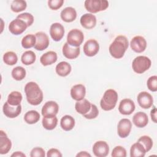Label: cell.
I'll list each match as a JSON object with an SVG mask.
<instances>
[{
  "label": "cell",
  "mask_w": 157,
  "mask_h": 157,
  "mask_svg": "<svg viewBox=\"0 0 157 157\" xmlns=\"http://www.w3.org/2000/svg\"><path fill=\"white\" fill-rule=\"evenodd\" d=\"M25 93L29 104L33 105L40 104L43 100V93L39 86L34 82L27 83L25 86Z\"/></svg>",
  "instance_id": "1"
},
{
  "label": "cell",
  "mask_w": 157,
  "mask_h": 157,
  "mask_svg": "<svg viewBox=\"0 0 157 157\" xmlns=\"http://www.w3.org/2000/svg\"><path fill=\"white\" fill-rule=\"evenodd\" d=\"M129 46L128 40L124 36H118L109 46V50L110 55L116 58H121Z\"/></svg>",
  "instance_id": "2"
},
{
  "label": "cell",
  "mask_w": 157,
  "mask_h": 157,
  "mask_svg": "<svg viewBox=\"0 0 157 157\" xmlns=\"http://www.w3.org/2000/svg\"><path fill=\"white\" fill-rule=\"evenodd\" d=\"M118 101V93L113 89L106 90L101 100L100 105L102 110L109 111L113 109Z\"/></svg>",
  "instance_id": "3"
},
{
  "label": "cell",
  "mask_w": 157,
  "mask_h": 157,
  "mask_svg": "<svg viewBox=\"0 0 157 157\" xmlns=\"http://www.w3.org/2000/svg\"><path fill=\"white\" fill-rule=\"evenodd\" d=\"M151 61L145 56H138L134 59L132 63L133 71L137 74H142L147 71L151 66Z\"/></svg>",
  "instance_id": "4"
},
{
  "label": "cell",
  "mask_w": 157,
  "mask_h": 157,
  "mask_svg": "<svg viewBox=\"0 0 157 157\" xmlns=\"http://www.w3.org/2000/svg\"><path fill=\"white\" fill-rule=\"evenodd\" d=\"M84 6L87 11L95 13L105 10L109 7V2L106 0H86Z\"/></svg>",
  "instance_id": "5"
},
{
  "label": "cell",
  "mask_w": 157,
  "mask_h": 157,
  "mask_svg": "<svg viewBox=\"0 0 157 157\" xmlns=\"http://www.w3.org/2000/svg\"><path fill=\"white\" fill-rule=\"evenodd\" d=\"M84 35L83 33L78 29L71 30L67 36V43L71 46L78 47L83 42Z\"/></svg>",
  "instance_id": "6"
},
{
  "label": "cell",
  "mask_w": 157,
  "mask_h": 157,
  "mask_svg": "<svg viewBox=\"0 0 157 157\" xmlns=\"http://www.w3.org/2000/svg\"><path fill=\"white\" fill-rule=\"evenodd\" d=\"M132 123L128 118H123L120 120L117 126V133L121 138L127 137L131 132Z\"/></svg>",
  "instance_id": "7"
},
{
  "label": "cell",
  "mask_w": 157,
  "mask_h": 157,
  "mask_svg": "<svg viewBox=\"0 0 157 157\" xmlns=\"http://www.w3.org/2000/svg\"><path fill=\"white\" fill-rule=\"evenodd\" d=\"M27 27L28 26L24 21L16 18L10 23L9 30L12 34L17 36L23 33L26 29Z\"/></svg>",
  "instance_id": "8"
},
{
  "label": "cell",
  "mask_w": 157,
  "mask_h": 157,
  "mask_svg": "<svg viewBox=\"0 0 157 157\" xmlns=\"http://www.w3.org/2000/svg\"><path fill=\"white\" fill-rule=\"evenodd\" d=\"M93 152L97 157H105L109 152V145L105 141H97L93 146Z\"/></svg>",
  "instance_id": "9"
},
{
  "label": "cell",
  "mask_w": 157,
  "mask_h": 157,
  "mask_svg": "<svg viewBox=\"0 0 157 157\" xmlns=\"http://www.w3.org/2000/svg\"><path fill=\"white\" fill-rule=\"evenodd\" d=\"M83 52L87 56H95L99 50V45L97 40L94 39L88 40L83 45Z\"/></svg>",
  "instance_id": "10"
},
{
  "label": "cell",
  "mask_w": 157,
  "mask_h": 157,
  "mask_svg": "<svg viewBox=\"0 0 157 157\" xmlns=\"http://www.w3.org/2000/svg\"><path fill=\"white\" fill-rule=\"evenodd\" d=\"M130 46L134 52L136 53H142L147 47V42L144 37L137 36L131 39Z\"/></svg>",
  "instance_id": "11"
},
{
  "label": "cell",
  "mask_w": 157,
  "mask_h": 157,
  "mask_svg": "<svg viewBox=\"0 0 157 157\" xmlns=\"http://www.w3.org/2000/svg\"><path fill=\"white\" fill-rule=\"evenodd\" d=\"M36 37V42L34 48L39 51H42L46 49L49 45V39L48 36L44 32H37L35 34Z\"/></svg>",
  "instance_id": "12"
},
{
  "label": "cell",
  "mask_w": 157,
  "mask_h": 157,
  "mask_svg": "<svg viewBox=\"0 0 157 157\" xmlns=\"http://www.w3.org/2000/svg\"><path fill=\"white\" fill-rule=\"evenodd\" d=\"M136 106L133 101L130 99H124L120 102L118 110L121 114L129 115H131L135 110Z\"/></svg>",
  "instance_id": "13"
},
{
  "label": "cell",
  "mask_w": 157,
  "mask_h": 157,
  "mask_svg": "<svg viewBox=\"0 0 157 157\" xmlns=\"http://www.w3.org/2000/svg\"><path fill=\"white\" fill-rule=\"evenodd\" d=\"M137 100L139 105L144 109H148L153 105V97L147 91H142L139 93Z\"/></svg>",
  "instance_id": "14"
},
{
  "label": "cell",
  "mask_w": 157,
  "mask_h": 157,
  "mask_svg": "<svg viewBox=\"0 0 157 157\" xmlns=\"http://www.w3.org/2000/svg\"><path fill=\"white\" fill-rule=\"evenodd\" d=\"M50 34L53 40L56 42L61 40L64 34V26L59 23H53L50 28Z\"/></svg>",
  "instance_id": "15"
},
{
  "label": "cell",
  "mask_w": 157,
  "mask_h": 157,
  "mask_svg": "<svg viewBox=\"0 0 157 157\" xmlns=\"http://www.w3.org/2000/svg\"><path fill=\"white\" fill-rule=\"evenodd\" d=\"M2 110L4 114L8 118H13L18 117L21 112V105H18L17 106L12 105L8 103V102H6L2 107Z\"/></svg>",
  "instance_id": "16"
},
{
  "label": "cell",
  "mask_w": 157,
  "mask_h": 157,
  "mask_svg": "<svg viewBox=\"0 0 157 157\" xmlns=\"http://www.w3.org/2000/svg\"><path fill=\"white\" fill-rule=\"evenodd\" d=\"M59 110L58 104L53 101L46 102L42 108V115L43 117L48 115H56Z\"/></svg>",
  "instance_id": "17"
},
{
  "label": "cell",
  "mask_w": 157,
  "mask_h": 157,
  "mask_svg": "<svg viewBox=\"0 0 157 157\" xmlns=\"http://www.w3.org/2000/svg\"><path fill=\"white\" fill-rule=\"evenodd\" d=\"M63 55L67 59H74L77 58L80 55V47H75L71 46L67 42H66L63 46L62 49Z\"/></svg>",
  "instance_id": "18"
},
{
  "label": "cell",
  "mask_w": 157,
  "mask_h": 157,
  "mask_svg": "<svg viewBox=\"0 0 157 157\" xmlns=\"http://www.w3.org/2000/svg\"><path fill=\"white\" fill-rule=\"evenodd\" d=\"M86 94V88L82 84L74 85L71 89V96L72 98L77 101L84 99Z\"/></svg>",
  "instance_id": "19"
},
{
  "label": "cell",
  "mask_w": 157,
  "mask_h": 157,
  "mask_svg": "<svg viewBox=\"0 0 157 157\" xmlns=\"http://www.w3.org/2000/svg\"><path fill=\"white\" fill-rule=\"evenodd\" d=\"M80 21L82 27L85 29H90L96 26V18L93 14L86 13L81 17Z\"/></svg>",
  "instance_id": "20"
},
{
  "label": "cell",
  "mask_w": 157,
  "mask_h": 157,
  "mask_svg": "<svg viewBox=\"0 0 157 157\" xmlns=\"http://www.w3.org/2000/svg\"><path fill=\"white\" fill-rule=\"evenodd\" d=\"M12 147L11 140L8 138L6 133L2 130L0 131V153H7Z\"/></svg>",
  "instance_id": "21"
},
{
  "label": "cell",
  "mask_w": 157,
  "mask_h": 157,
  "mask_svg": "<svg viewBox=\"0 0 157 157\" xmlns=\"http://www.w3.org/2000/svg\"><path fill=\"white\" fill-rule=\"evenodd\" d=\"M132 122L137 128H144L148 123V116L145 112H138L134 115Z\"/></svg>",
  "instance_id": "22"
},
{
  "label": "cell",
  "mask_w": 157,
  "mask_h": 157,
  "mask_svg": "<svg viewBox=\"0 0 157 157\" xmlns=\"http://www.w3.org/2000/svg\"><path fill=\"white\" fill-rule=\"evenodd\" d=\"M60 16L64 21L70 23L75 20L77 17V12L74 8L72 7H67L61 11Z\"/></svg>",
  "instance_id": "23"
},
{
  "label": "cell",
  "mask_w": 157,
  "mask_h": 157,
  "mask_svg": "<svg viewBox=\"0 0 157 157\" xmlns=\"http://www.w3.org/2000/svg\"><path fill=\"white\" fill-rule=\"evenodd\" d=\"M56 61L57 54L53 51H48L43 54L40 58V62L44 66L51 65Z\"/></svg>",
  "instance_id": "24"
},
{
  "label": "cell",
  "mask_w": 157,
  "mask_h": 157,
  "mask_svg": "<svg viewBox=\"0 0 157 157\" xmlns=\"http://www.w3.org/2000/svg\"><path fill=\"white\" fill-rule=\"evenodd\" d=\"M91 104L87 99H83L81 101H77L75 104V110L80 114L85 115L91 109Z\"/></svg>",
  "instance_id": "25"
},
{
  "label": "cell",
  "mask_w": 157,
  "mask_h": 157,
  "mask_svg": "<svg viewBox=\"0 0 157 157\" xmlns=\"http://www.w3.org/2000/svg\"><path fill=\"white\" fill-rule=\"evenodd\" d=\"M71 66L66 61H61L59 63L55 68L56 74L61 77H66L71 72Z\"/></svg>",
  "instance_id": "26"
},
{
  "label": "cell",
  "mask_w": 157,
  "mask_h": 157,
  "mask_svg": "<svg viewBox=\"0 0 157 157\" xmlns=\"http://www.w3.org/2000/svg\"><path fill=\"white\" fill-rule=\"evenodd\" d=\"M43 127L47 130H52L55 129L58 123V118L56 115L45 116L42 121Z\"/></svg>",
  "instance_id": "27"
},
{
  "label": "cell",
  "mask_w": 157,
  "mask_h": 157,
  "mask_svg": "<svg viewBox=\"0 0 157 157\" xmlns=\"http://www.w3.org/2000/svg\"><path fill=\"white\" fill-rule=\"evenodd\" d=\"M60 126L64 131H71L74 128L75 126V120L71 115H64L61 119Z\"/></svg>",
  "instance_id": "28"
},
{
  "label": "cell",
  "mask_w": 157,
  "mask_h": 157,
  "mask_svg": "<svg viewBox=\"0 0 157 157\" xmlns=\"http://www.w3.org/2000/svg\"><path fill=\"white\" fill-rule=\"evenodd\" d=\"M146 153V151L144 146L139 142L134 143L130 149L131 157H144Z\"/></svg>",
  "instance_id": "29"
},
{
  "label": "cell",
  "mask_w": 157,
  "mask_h": 157,
  "mask_svg": "<svg viewBox=\"0 0 157 157\" xmlns=\"http://www.w3.org/2000/svg\"><path fill=\"white\" fill-rule=\"evenodd\" d=\"M40 120L39 113L34 110L28 111L24 115V120L29 124L36 123Z\"/></svg>",
  "instance_id": "30"
},
{
  "label": "cell",
  "mask_w": 157,
  "mask_h": 157,
  "mask_svg": "<svg viewBox=\"0 0 157 157\" xmlns=\"http://www.w3.org/2000/svg\"><path fill=\"white\" fill-rule=\"evenodd\" d=\"M36 59V55L34 52L28 50L25 52L21 57V61L25 65H30L33 64Z\"/></svg>",
  "instance_id": "31"
},
{
  "label": "cell",
  "mask_w": 157,
  "mask_h": 157,
  "mask_svg": "<svg viewBox=\"0 0 157 157\" xmlns=\"http://www.w3.org/2000/svg\"><path fill=\"white\" fill-rule=\"evenodd\" d=\"M22 95L19 91H14L11 92L7 97V102L12 105H20V102L22 101Z\"/></svg>",
  "instance_id": "32"
},
{
  "label": "cell",
  "mask_w": 157,
  "mask_h": 157,
  "mask_svg": "<svg viewBox=\"0 0 157 157\" xmlns=\"http://www.w3.org/2000/svg\"><path fill=\"white\" fill-rule=\"evenodd\" d=\"M36 42L35 35L29 34L24 36L21 40V45L24 48H30L34 47Z\"/></svg>",
  "instance_id": "33"
},
{
  "label": "cell",
  "mask_w": 157,
  "mask_h": 157,
  "mask_svg": "<svg viewBox=\"0 0 157 157\" xmlns=\"http://www.w3.org/2000/svg\"><path fill=\"white\" fill-rule=\"evenodd\" d=\"M3 61L7 65L12 66L17 63L18 61V57L16 53L13 52H7L3 55Z\"/></svg>",
  "instance_id": "34"
},
{
  "label": "cell",
  "mask_w": 157,
  "mask_h": 157,
  "mask_svg": "<svg viewBox=\"0 0 157 157\" xmlns=\"http://www.w3.org/2000/svg\"><path fill=\"white\" fill-rule=\"evenodd\" d=\"M27 4L25 1L23 0H15L13 1L10 5L11 10L15 13L23 11L26 9Z\"/></svg>",
  "instance_id": "35"
},
{
  "label": "cell",
  "mask_w": 157,
  "mask_h": 157,
  "mask_svg": "<svg viewBox=\"0 0 157 157\" xmlns=\"http://www.w3.org/2000/svg\"><path fill=\"white\" fill-rule=\"evenodd\" d=\"M11 74L12 77L15 80L17 81H20L25 77L26 70L21 66H17L12 69Z\"/></svg>",
  "instance_id": "36"
},
{
  "label": "cell",
  "mask_w": 157,
  "mask_h": 157,
  "mask_svg": "<svg viewBox=\"0 0 157 157\" xmlns=\"http://www.w3.org/2000/svg\"><path fill=\"white\" fill-rule=\"evenodd\" d=\"M144 147L146 152H148L151 150L153 146V140L150 137L148 136H142L139 139L138 141Z\"/></svg>",
  "instance_id": "37"
},
{
  "label": "cell",
  "mask_w": 157,
  "mask_h": 157,
  "mask_svg": "<svg viewBox=\"0 0 157 157\" xmlns=\"http://www.w3.org/2000/svg\"><path fill=\"white\" fill-rule=\"evenodd\" d=\"M17 18L24 21L26 23L28 27L30 26L34 22V17L32 14L28 12L20 13L17 17Z\"/></svg>",
  "instance_id": "38"
},
{
  "label": "cell",
  "mask_w": 157,
  "mask_h": 157,
  "mask_svg": "<svg viewBox=\"0 0 157 157\" xmlns=\"http://www.w3.org/2000/svg\"><path fill=\"white\" fill-rule=\"evenodd\" d=\"M147 85L149 90L153 92L157 91V76L153 75L147 80Z\"/></svg>",
  "instance_id": "39"
},
{
  "label": "cell",
  "mask_w": 157,
  "mask_h": 157,
  "mask_svg": "<svg viewBox=\"0 0 157 157\" xmlns=\"http://www.w3.org/2000/svg\"><path fill=\"white\" fill-rule=\"evenodd\" d=\"M111 156L112 157H117V156L126 157V150L124 147L121 146H117L113 149Z\"/></svg>",
  "instance_id": "40"
},
{
  "label": "cell",
  "mask_w": 157,
  "mask_h": 157,
  "mask_svg": "<svg viewBox=\"0 0 157 157\" xmlns=\"http://www.w3.org/2000/svg\"><path fill=\"white\" fill-rule=\"evenodd\" d=\"M99 114V110L97 106L94 104H91V107L90 110L83 116L86 119H94L98 117Z\"/></svg>",
  "instance_id": "41"
},
{
  "label": "cell",
  "mask_w": 157,
  "mask_h": 157,
  "mask_svg": "<svg viewBox=\"0 0 157 157\" xmlns=\"http://www.w3.org/2000/svg\"><path fill=\"white\" fill-rule=\"evenodd\" d=\"M63 3V0H49L48 1V6L52 10H56L61 8Z\"/></svg>",
  "instance_id": "42"
},
{
  "label": "cell",
  "mask_w": 157,
  "mask_h": 157,
  "mask_svg": "<svg viewBox=\"0 0 157 157\" xmlns=\"http://www.w3.org/2000/svg\"><path fill=\"white\" fill-rule=\"evenodd\" d=\"M30 156L31 157H45V153L42 148L35 147L31 151Z\"/></svg>",
  "instance_id": "43"
},
{
  "label": "cell",
  "mask_w": 157,
  "mask_h": 157,
  "mask_svg": "<svg viewBox=\"0 0 157 157\" xmlns=\"http://www.w3.org/2000/svg\"><path fill=\"white\" fill-rule=\"evenodd\" d=\"M47 156L48 157H61L62 156V154L61 153V152L56 148H51L50 150H48L47 153Z\"/></svg>",
  "instance_id": "44"
},
{
  "label": "cell",
  "mask_w": 157,
  "mask_h": 157,
  "mask_svg": "<svg viewBox=\"0 0 157 157\" xmlns=\"http://www.w3.org/2000/svg\"><path fill=\"white\" fill-rule=\"evenodd\" d=\"M150 116L151 118V120L154 123H156V107H154L151 112H150Z\"/></svg>",
  "instance_id": "45"
},
{
  "label": "cell",
  "mask_w": 157,
  "mask_h": 157,
  "mask_svg": "<svg viewBox=\"0 0 157 157\" xmlns=\"http://www.w3.org/2000/svg\"><path fill=\"white\" fill-rule=\"evenodd\" d=\"M26 155L21 151H15L11 155V157H25Z\"/></svg>",
  "instance_id": "46"
},
{
  "label": "cell",
  "mask_w": 157,
  "mask_h": 157,
  "mask_svg": "<svg viewBox=\"0 0 157 157\" xmlns=\"http://www.w3.org/2000/svg\"><path fill=\"white\" fill-rule=\"evenodd\" d=\"M76 156L77 157H78V156H82V157H91V155L90 154V153H87L86 151H80V152H79L78 153H77V155H76Z\"/></svg>",
  "instance_id": "47"
}]
</instances>
